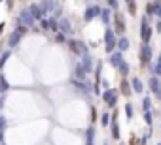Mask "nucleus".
I'll return each instance as SVG.
<instances>
[{
    "label": "nucleus",
    "mask_w": 161,
    "mask_h": 145,
    "mask_svg": "<svg viewBox=\"0 0 161 145\" xmlns=\"http://www.w3.org/2000/svg\"><path fill=\"white\" fill-rule=\"evenodd\" d=\"M116 45H118V49H119V53H123V51H127L129 49V40L127 38H119V40H116Z\"/></svg>",
    "instance_id": "obj_12"
},
{
    "label": "nucleus",
    "mask_w": 161,
    "mask_h": 145,
    "mask_svg": "<svg viewBox=\"0 0 161 145\" xmlns=\"http://www.w3.org/2000/svg\"><path fill=\"white\" fill-rule=\"evenodd\" d=\"M103 98H104V102H106L110 108H114L116 102H118V96H116V91H114V89H106V91L103 92Z\"/></svg>",
    "instance_id": "obj_2"
},
{
    "label": "nucleus",
    "mask_w": 161,
    "mask_h": 145,
    "mask_svg": "<svg viewBox=\"0 0 161 145\" xmlns=\"http://www.w3.org/2000/svg\"><path fill=\"white\" fill-rule=\"evenodd\" d=\"M135 2H129V12H131V15H135Z\"/></svg>",
    "instance_id": "obj_32"
},
{
    "label": "nucleus",
    "mask_w": 161,
    "mask_h": 145,
    "mask_svg": "<svg viewBox=\"0 0 161 145\" xmlns=\"http://www.w3.org/2000/svg\"><path fill=\"white\" fill-rule=\"evenodd\" d=\"M118 68H119V72H121L123 76H127V74H129V64H127L125 60H123V62H121V64H119Z\"/></svg>",
    "instance_id": "obj_21"
},
{
    "label": "nucleus",
    "mask_w": 161,
    "mask_h": 145,
    "mask_svg": "<svg viewBox=\"0 0 161 145\" xmlns=\"http://www.w3.org/2000/svg\"><path fill=\"white\" fill-rule=\"evenodd\" d=\"M112 136H114L116 139H119V128H118V124H116V122L112 124Z\"/></svg>",
    "instance_id": "obj_25"
},
{
    "label": "nucleus",
    "mask_w": 161,
    "mask_h": 145,
    "mask_svg": "<svg viewBox=\"0 0 161 145\" xmlns=\"http://www.w3.org/2000/svg\"><path fill=\"white\" fill-rule=\"evenodd\" d=\"M6 58H10V51H6V53L2 55V58H0V66H4V64H6Z\"/></svg>",
    "instance_id": "obj_28"
},
{
    "label": "nucleus",
    "mask_w": 161,
    "mask_h": 145,
    "mask_svg": "<svg viewBox=\"0 0 161 145\" xmlns=\"http://www.w3.org/2000/svg\"><path fill=\"white\" fill-rule=\"evenodd\" d=\"M19 25H23V27H32V25H34V19H32V15H31L29 10H23V12H21V15H19Z\"/></svg>",
    "instance_id": "obj_3"
},
{
    "label": "nucleus",
    "mask_w": 161,
    "mask_h": 145,
    "mask_svg": "<svg viewBox=\"0 0 161 145\" xmlns=\"http://www.w3.org/2000/svg\"><path fill=\"white\" fill-rule=\"evenodd\" d=\"M0 87H2V91H8L10 89V85H8V81L2 78V79H0Z\"/></svg>",
    "instance_id": "obj_29"
},
{
    "label": "nucleus",
    "mask_w": 161,
    "mask_h": 145,
    "mask_svg": "<svg viewBox=\"0 0 161 145\" xmlns=\"http://www.w3.org/2000/svg\"><path fill=\"white\" fill-rule=\"evenodd\" d=\"M101 122H103V126H106V124L110 122V115H108V113H104V115L101 117Z\"/></svg>",
    "instance_id": "obj_27"
},
{
    "label": "nucleus",
    "mask_w": 161,
    "mask_h": 145,
    "mask_svg": "<svg viewBox=\"0 0 161 145\" xmlns=\"http://www.w3.org/2000/svg\"><path fill=\"white\" fill-rule=\"evenodd\" d=\"M57 28H61L63 34H70V32H72V25H70L68 19H61V21L57 23Z\"/></svg>",
    "instance_id": "obj_6"
},
{
    "label": "nucleus",
    "mask_w": 161,
    "mask_h": 145,
    "mask_svg": "<svg viewBox=\"0 0 161 145\" xmlns=\"http://www.w3.org/2000/svg\"><path fill=\"white\" fill-rule=\"evenodd\" d=\"M6 126V121H4V117H0V128H4Z\"/></svg>",
    "instance_id": "obj_34"
},
{
    "label": "nucleus",
    "mask_w": 161,
    "mask_h": 145,
    "mask_svg": "<svg viewBox=\"0 0 161 145\" xmlns=\"http://www.w3.org/2000/svg\"><path fill=\"white\" fill-rule=\"evenodd\" d=\"M150 91L155 92V94H161V81H159V78H155V76L150 78Z\"/></svg>",
    "instance_id": "obj_5"
},
{
    "label": "nucleus",
    "mask_w": 161,
    "mask_h": 145,
    "mask_svg": "<svg viewBox=\"0 0 161 145\" xmlns=\"http://www.w3.org/2000/svg\"><path fill=\"white\" fill-rule=\"evenodd\" d=\"M82 68H84V72H86V74H89V72L93 70V60H91V57L86 53L84 55V60H82Z\"/></svg>",
    "instance_id": "obj_9"
},
{
    "label": "nucleus",
    "mask_w": 161,
    "mask_h": 145,
    "mask_svg": "<svg viewBox=\"0 0 161 145\" xmlns=\"http://www.w3.org/2000/svg\"><path fill=\"white\" fill-rule=\"evenodd\" d=\"M152 10H153V13L159 17V21H161V2H153L152 4Z\"/></svg>",
    "instance_id": "obj_18"
},
{
    "label": "nucleus",
    "mask_w": 161,
    "mask_h": 145,
    "mask_svg": "<svg viewBox=\"0 0 161 145\" xmlns=\"http://www.w3.org/2000/svg\"><path fill=\"white\" fill-rule=\"evenodd\" d=\"M121 62H123V53L116 51V53H112V55H110V64H112V66H116V68H118Z\"/></svg>",
    "instance_id": "obj_10"
},
{
    "label": "nucleus",
    "mask_w": 161,
    "mask_h": 145,
    "mask_svg": "<svg viewBox=\"0 0 161 145\" xmlns=\"http://www.w3.org/2000/svg\"><path fill=\"white\" fill-rule=\"evenodd\" d=\"M74 74H76V78H78V79H86V72H84L82 64H76V70H74Z\"/></svg>",
    "instance_id": "obj_16"
},
{
    "label": "nucleus",
    "mask_w": 161,
    "mask_h": 145,
    "mask_svg": "<svg viewBox=\"0 0 161 145\" xmlns=\"http://www.w3.org/2000/svg\"><path fill=\"white\" fill-rule=\"evenodd\" d=\"M31 15H32V19H42V15H44V12H42V8L40 6H31Z\"/></svg>",
    "instance_id": "obj_14"
},
{
    "label": "nucleus",
    "mask_w": 161,
    "mask_h": 145,
    "mask_svg": "<svg viewBox=\"0 0 161 145\" xmlns=\"http://www.w3.org/2000/svg\"><path fill=\"white\" fill-rule=\"evenodd\" d=\"M125 113H127V119H133V104H125Z\"/></svg>",
    "instance_id": "obj_24"
},
{
    "label": "nucleus",
    "mask_w": 161,
    "mask_h": 145,
    "mask_svg": "<svg viewBox=\"0 0 161 145\" xmlns=\"http://www.w3.org/2000/svg\"><path fill=\"white\" fill-rule=\"evenodd\" d=\"M116 30H118V32H123V30H125V23H123V19H119V17L116 19Z\"/></svg>",
    "instance_id": "obj_20"
},
{
    "label": "nucleus",
    "mask_w": 161,
    "mask_h": 145,
    "mask_svg": "<svg viewBox=\"0 0 161 145\" xmlns=\"http://www.w3.org/2000/svg\"><path fill=\"white\" fill-rule=\"evenodd\" d=\"M74 85H76L78 89H82L84 92H89V85H87V83H82V81H74Z\"/></svg>",
    "instance_id": "obj_22"
},
{
    "label": "nucleus",
    "mask_w": 161,
    "mask_h": 145,
    "mask_svg": "<svg viewBox=\"0 0 161 145\" xmlns=\"http://www.w3.org/2000/svg\"><path fill=\"white\" fill-rule=\"evenodd\" d=\"M104 42H106V51L112 53L114 47H116V34H114L112 28H106V32H104Z\"/></svg>",
    "instance_id": "obj_1"
},
{
    "label": "nucleus",
    "mask_w": 161,
    "mask_h": 145,
    "mask_svg": "<svg viewBox=\"0 0 161 145\" xmlns=\"http://www.w3.org/2000/svg\"><path fill=\"white\" fill-rule=\"evenodd\" d=\"M40 25H42V28H44V30H47V28H49V25H47V21H46V19H42V23H40Z\"/></svg>",
    "instance_id": "obj_33"
},
{
    "label": "nucleus",
    "mask_w": 161,
    "mask_h": 145,
    "mask_svg": "<svg viewBox=\"0 0 161 145\" xmlns=\"http://www.w3.org/2000/svg\"><path fill=\"white\" fill-rule=\"evenodd\" d=\"M159 145H161V143H159Z\"/></svg>",
    "instance_id": "obj_38"
},
{
    "label": "nucleus",
    "mask_w": 161,
    "mask_h": 145,
    "mask_svg": "<svg viewBox=\"0 0 161 145\" xmlns=\"http://www.w3.org/2000/svg\"><path fill=\"white\" fill-rule=\"evenodd\" d=\"M155 30H157V32H161V21H157V23H155Z\"/></svg>",
    "instance_id": "obj_35"
},
{
    "label": "nucleus",
    "mask_w": 161,
    "mask_h": 145,
    "mask_svg": "<svg viewBox=\"0 0 161 145\" xmlns=\"http://www.w3.org/2000/svg\"><path fill=\"white\" fill-rule=\"evenodd\" d=\"M142 108H144V111H146V113L150 111V108H152V100H150L148 96L144 98V102H142Z\"/></svg>",
    "instance_id": "obj_23"
},
{
    "label": "nucleus",
    "mask_w": 161,
    "mask_h": 145,
    "mask_svg": "<svg viewBox=\"0 0 161 145\" xmlns=\"http://www.w3.org/2000/svg\"><path fill=\"white\" fill-rule=\"evenodd\" d=\"M131 87H133L135 92H142V91H144V85H142V81H140L138 78H133V79H131Z\"/></svg>",
    "instance_id": "obj_13"
},
{
    "label": "nucleus",
    "mask_w": 161,
    "mask_h": 145,
    "mask_svg": "<svg viewBox=\"0 0 161 145\" xmlns=\"http://www.w3.org/2000/svg\"><path fill=\"white\" fill-rule=\"evenodd\" d=\"M99 15H101V8L99 6H91V8L86 10V21H91V19H95Z\"/></svg>",
    "instance_id": "obj_4"
},
{
    "label": "nucleus",
    "mask_w": 161,
    "mask_h": 145,
    "mask_svg": "<svg viewBox=\"0 0 161 145\" xmlns=\"http://www.w3.org/2000/svg\"><path fill=\"white\" fill-rule=\"evenodd\" d=\"M121 91H123V94H131V89H129V85H127V83H123V85H121Z\"/></svg>",
    "instance_id": "obj_30"
},
{
    "label": "nucleus",
    "mask_w": 161,
    "mask_h": 145,
    "mask_svg": "<svg viewBox=\"0 0 161 145\" xmlns=\"http://www.w3.org/2000/svg\"><path fill=\"white\" fill-rule=\"evenodd\" d=\"M144 121H146V124H152V113H150V111L144 113Z\"/></svg>",
    "instance_id": "obj_31"
},
{
    "label": "nucleus",
    "mask_w": 161,
    "mask_h": 145,
    "mask_svg": "<svg viewBox=\"0 0 161 145\" xmlns=\"http://www.w3.org/2000/svg\"><path fill=\"white\" fill-rule=\"evenodd\" d=\"M2 138H4V136H2V130H0V139H2Z\"/></svg>",
    "instance_id": "obj_37"
},
{
    "label": "nucleus",
    "mask_w": 161,
    "mask_h": 145,
    "mask_svg": "<svg viewBox=\"0 0 161 145\" xmlns=\"http://www.w3.org/2000/svg\"><path fill=\"white\" fill-rule=\"evenodd\" d=\"M93 139H95V128L91 126V128L87 130V143H86V145H93Z\"/></svg>",
    "instance_id": "obj_17"
},
{
    "label": "nucleus",
    "mask_w": 161,
    "mask_h": 145,
    "mask_svg": "<svg viewBox=\"0 0 161 145\" xmlns=\"http://www.w3.org/2000/svg\"><path fill=\"white\" fill-rule=\"evenodd\" d=\"M21 40V32L19 30H15V32H12L10 34V38H8V45L10 47H14V45H17V42Z\"/></svg>",
    "instance_id": "obj_11"
},
{
    "label": "nucleus",
    "mask_w": 161,
    "mask_h": 145,
    "mask_svg": "<svg viewBox=\"0 0 161 145\" xmlns=\"http://www.w3.org/2000/svg\"><path fill=\"white\" fill-rule=\"evenodd\" d=\"M2 104H4V100H2V98H0V109H2Z\"/></svg>",
    "instance_id": "obj_36"
},
{
    "label": "nucleus",
    "mask_w": 161,
    "mask_h": 145,
    "mask_svg": "<svg viewBox=\"0 0 161 145\" xmlns=\"http://www.w3.org/2000/svg\"><path fill=\"white\" fill-rule=\"evenodd\" d=\"M152 74H157L155 78H161V55H159V58H157V62L152 66Z\"/></svg>",
    "instance_id": "obj_15"
},
{
    "label": "nucleus",
    "mask_w": 161,
    "mask_h": 145,
    "mask_svg": "<svg viewBox=\"0 0 161 145\" xmlns=\"http://www.w3.org/2000/svg\"><path fill=\"white\" fill-rule=\"evenodd\" d=\"M150 58H152V47L150 45H142V49H140V60L142 62H150Z\"/></svg>",
    "instance_id": "obj_8"
},
{
    "label": "nucleus",
    "mask_w": 161,
    "mask_h": 145,
    "mask_svg": "<svg viewBox=\"0 0 161 145\" xmlns=\"http://www.w3.org/2000/svg\"><path fill=\"white\" fill-rule=\"evenodd\" d=\"M140 38H142V42H144V45H148V42L152 40V27H142V30H140Z\"/></svg>",
    "instance_id": "obj_7"
},
{
    "label": "nucleus",
    "mask_w": 161,
    "mask_h": 145,
    "mask_svg": "<svg viewBox=\"0 0 161 145\" xmlns=\"http://www.w3.org/2000/svg\"><path fill=\"white\" fill-rule=\"evenodd\" d=\"M47 25H49V28H51V30H59V28H57V21H55L53 17L47 21Z\"/></svg>",
    "instance_id": "obj_26"
},
{
    "label": "nucleus",
    "mask_w": 161,
    "mask_h": 145,
    "mask_svg": "<svg viewBox=\"0 0 161 145\" xmlns=\"http://www.w3.org/2000/svg\"><path fill=\"white\" fill-rule=\"evenodd\" d=\"M101 19H103V23H108L110 21V10H101Z\"/></svg>",
    "instance_id": "obj_19"
}]
</instances>
